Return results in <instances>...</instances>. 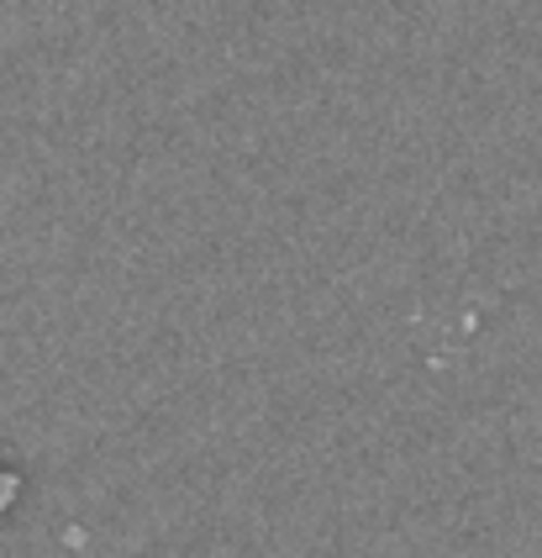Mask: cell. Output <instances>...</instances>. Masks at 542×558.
Returning <instances> with one entry per match:
<instances>
[]
</instances>
